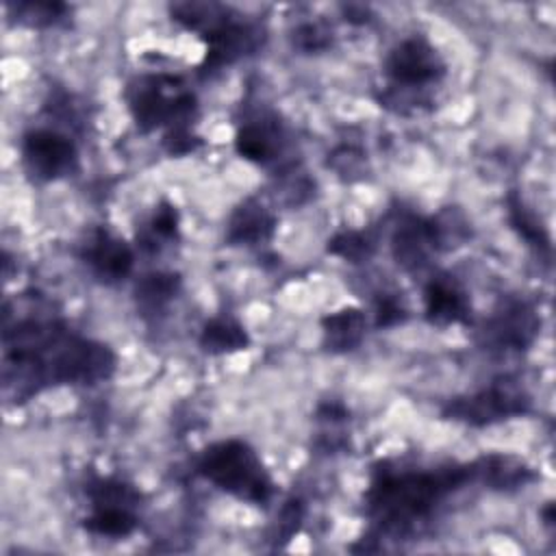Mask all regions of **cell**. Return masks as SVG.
I'll return each instance as SVG.
<instances>
[{
    "label": "cell",
    "instance_id": "1",
    "mask_svg": "<svg viewBox=\"0 0 556 556\" xmlns=\"http://www.w3.org/2000/svg\"><path fill=\"white\" fill-rule=\"evenodd\" d=\"M4 374L37 393L48 384H96L115 371V354L106 343L78 337L61 321L24 319L4 332Z\"/></svg>",
    "mask_w": 556,
    "mask_h": 556
},
{
    "label": "cell",
    "instance_id": "2",
    "mask_svg": "<svg viewBox=\"0 0 556 556\" xmlns=\"http://www.w3.org/2000/svg\"><path fill=\"white\" fill-rule=\"evenodd\" d=\"M473 478V463L439 471L397 469L380 463L365 493L367 513L382 528L400 530L426 519L447 493Z\"/></svg>",
    "mask_w": 556,
    "mask_h": 556
},
{
    "label": "cell",
    "instance_id": "3",
    "mask_svg": "<svg viewBox=\"0 0 556 556\" xmlns=\"http://www.w3.org/2000/svg\"><path fill=\"white\" fill-rule=\"evenodd\" d=\"M195 469L213 486L241 502L267 504L274 495V482L265 465L245 441L226 439L208 445Z\"/></svg>",
    "mask_w": 556,
    "mask_h": 556
},
{
    "label": "cell",
    "instance_id": "4",
    "mask_svg": "<svg viewBox=\"0 0 556 556\" xmlns=\"http://www.w3.org/2000/svg\"><path fill=\"white\" fill-rule=\"evenodd\" d=\"M126 102L132 122L141 132H152L156 128H189L198 111L195 96L180 78L169 74L137 76L126 87Z\"/></svg>",
    "mask_w": 556,
    "mask_h": 556
},
{
    "label": "cell",
    "instance_id": "5",
    "mask_svg": "<svg viewBox=\"0 0 556 556\" xmlns=\"http://www.w3.org/2000/svg\"><path fill=\"white\" fill-rule=\"evenodd\" d=\"M528 406L530 397L523 391V387L506 378L471 395L450 400L443 408V417L482 428L510 417H519L528 410Z\"/></svg>",
    "mask_w": 556,
    "mask_h": 556
},
{
    "label": "cell",
    "instance_id": "6",
    "mask_svg": "<svg viewBox=\"0 0 556 556\" xmlns=\"http://www.w3.org/2000/svg\"><path fill=\"white\" fill-rule=\"evenodd\" d=\"M200 33L206 41L202 72H208V74L252 54L261 43L258 26L230 17L228 9L217 4H211L208 20L204 22Z\"/></svg>",
    "mask_w": 556,
    "mask_h": 556
},
{
    "label": "cell",
    "instance_id": "7",
    "mask_svg": "<svg viewBox=\"0 0 556 556\" xmlns=\"http://www.w3.org/2000/svg\"><path fill=\"white\" fill-rule=\"evenodd\" d=\"M384 76L391 91L426 89L445 76V61L437 48L421 35L402 39L384 59Z\"/></svg>",
    "mask_w": 556,
    "mask_h": 556
},
{
    "label": "cell",
    "instance_id": "8",
    "mask_svg": "<svg viewBox=\"0 0 556 556\" xmlns=\"http://www.w3.org/2000/svg\"><path fill=\"white\" fill-rule=\"evenodd\" d=\"M22 165L35 182H54L78 169V148L54 128H35L22 139Z\"/></svg>",
    "mask_w": 556,
    "mask_h": 556
},
{
    "label": "cell",
    "instance_id": "9",
    "mask_svg": "<svg viewBox=\"0 0 556 556\" xmlns=\"http://www.w3.org/2000/svg\"><path fill=\"white\" fill-rule=\"evenodd\" d=\"M445 235L437 219L404 215L391 237V252L397 265L408 271L421 269L443 248Z\"/></svg>",
    "mask_w": 556,
    "mask_h": 556
},
{
    "label": "cell",
    "instance_id": "10",
    "mask_svg": "<svg viewBox=\"0 0 556 556\" xmlns=\"http://www.w3.org/2000/svg\"><path fill=\"white\" fill-rule=\"evenodd\" d=\"M80 261L100 282L115 285L132 271L135 252L126 239L106 228H96L80 245Z\"/></svg>",
    "mask_w": 556,
    "mask_h": 556
},
{
    "label": "cell",
    "instance_id": "11",
    "mask_svg": "<svg viewBox=\"0 0 556 556\" xmlns=\"http://www.w3.org/2000/svg\"><path fill=\"white\" fill-rule=\"evenodd\" d=\"M424 311L432 326H452L469 321L467 291L454 276H432L424 289Z\"/></svg>",
    "mask_w": 556,
    "mask_h": 556
},
{
    "label": "cell",
    "instance_id": "12",
    "mask_svg": "<svg viewBox=\"0 0 556 556\" xmlns=\"http://www.w3.org/2000/svg\"><path fill=\"white\" fill-rule=\"evenodd\" d=\"M285 148V130L271 115H261L243 122L235 135V150L241 159L256 165L278 161Z\"/></svg>",
    "mask_w": 556,
    "mask_h": 556
},
{
    "label": "cell",
    "instance_id": "13",
    "mask_svg": "<svg viewBox=\"0 0 556 556\" xmlns=\"http://www.w3.org/2000/svg\"><path fill=\"white\" fill-rule=\"evenodd\" d=\"M539 321L526 302H508L486 324L489 343L500 350H521L532 343Z\"/></svg>",
    "mask_w": 556,
    "mask_h": 556
},
{
    "label": "cell",
    "instance_id": "14",
    "mask_svg": "<svg viewBox=\"0 0 556 556\" xmlns=\"http://www.w3.org/2000/svg\"><path fill=\"white\" fill-rule=\"evenodd\" d=\"M276 217L258 200H243L230 215L226 226V241L230 245H258L274 237Z\"/></svg>",
    "mask_w": 556,
    "mask_h": 556
},
{
    "label": "cell",
    "instance_id": "15",
    "mask_svg": "<svg viewBox=\"0 0 556 556\" xmlns=\"http://www.w3.org/2000/svg\"><path fill=\"white\" fill-rule=\"evenodd\" d=\"M367 317L358 306H343L321 319L324 345L334 354H345L358 348L365 337Z\"/></svg>",
    "mask_w": 556,
    "mask_h": 556
},
{
    "label": "cell",
    "instance_id": "16",
    "mask_svg": "<svg viewBox=\"0 0 556 556\" xmlns=\"http://www.w3.org/2000/svg\"><path fill=\"white\" fill-rule=\"evenodd\" d=\"M180 291V276L172 271L146 274L135 287V304L143 317L163 315Z\"/></svg>",
    "mask_w": 556,
    "mask_h": 556
},
{
    "label": "cell",
    "instance_id": "17",
    "mask_svg": "<svg viewBox=\"0 0 556 556\" xmlns=\"http://www.w3.org/2000/svg\"><path fill=\"white\" fill-rule=\"evenodd\" d=\"M473 476L491 489H519L532 480L530 469L515 456H486L473 463Z\"/></svg>",
    "mask_w": 556,
    "mask_h": 556
},
{
    "label": "cell",
    "instance_id": "18",
    "mask_svg": "<svg viewBox=\"0 0 556 556\" xmlns=\"http://www.w3.org/2000/svg\"><path fill=\"white\" fill-rule=\"evenodd\" d=\"M198 345L206 354L222 356V354L245 350L250 345V337L245 328L232 317H213L202 326Z\"/></svg>",
    "mask_w": 556,
    "mask_h": 556
},
{
    "label": "cell",
    "instance_id": "19",
    "mask_svg": "<svg viewBox=\"0 0 556 556\" xmlns=\"http://www.w3.org/2000/svg\"><path fill=\"white\" fill-rule=\"evenodd\" d=\"M139 526V517L135 508H122V506H104V508H91L89 517H85L83 528L89 534L106 536V539H126L130 536Z\"/></svg>",
    "mask_w": 556,
    "mask_h": 556
},
{
    "label": "cell",
    "instance_id": "20",
    "mask_svg": "<svg viewBox=\"0 0 556 556\" xmlns=\"http://www.w3.org/2000/svg\"><path fill=\"white\" fill-rule=\"evenodd\" d=\"M85 493L89 497L91 508H104V506H122V508H135L141 502V493L117 478H93L87 486Z\"/></svg>",
    "mask_w": 556,
    "mask_h": 556
},
{
    "label": "cell",
    "instance_id": "21",
    "mask_svg": "<svg viewBox=\"0 0 556 556\" xmlns=\"http://www.w3.org/2000/svg\"><path fill=\"white\" fill-rule=\"evenodd\" d=\"M328 252L348 263H363L376 252V241L365 230H339L328 239Z\"/></svg>",
    "mask_w": 556,
    "mask_h": 556
},
{
    "label": "cell",
    "instance_id": "22",
    "mask_svg": "<svg viewBox=\"0 0 556 556\" xmlns=\"http://www.w3.org/2000/svg\"><path fill=\"white\" fill-rule=\"evenodd\" d=\"M11 9L15 11L17 22L33 28H41L59 22L67 7L61 2H17L11 4Z\"/></svg>",
    "mask_w": 556,
    "mask_h": 556
},
{
    "label": "cell",
    "instance_id": "23",
    "mask_svg": "<svg viewBox=\"0 0 556 556\" xmlns=\"http://www.w3.org/2000/svg\"><path fill=\"white\" fill-rule=\"evenodd\" d=\"M178 228H180V215L176 211V206L167 200H163L148 224V235L146 241L154 243V241H174L178 239ZM156 245V243H154Z\"/></svg>",
    "mask_w": 556,
    "mask_h": 556
},
{
    "label": "cell",
    "instance_id": "24",
    "mask_svg": "<svg viewBox=\"0 0 556 556\" xmlns=\"http://www.w3.org/2000/svg\"><path fill=\"white\" fill-rule=\"evenodd\" d=\"M510 213H513V224H515V228L521 232V237H523L530 245H536V248L543 245L545 250H549V239H547V235L543 232L541 226H536V222H534L532 215L523 208L521 202H515V204L510 206Z\"/></svg>",
    "mask_w": 556,
    "mask_h": 556
},
{
    "label": "cell",
    "instance_id": "25",
    "mask_svg": "<svg viewBox=\"0 0 556 556\" xmlns=\"http://www.w3.org/2000/svg\"><path fill=\"white\" fill-rule=\"evenodd\" d=\"M406 319V308L402 306V302L391 295V293H382L376 300V326L378 328H391L395 324H402Z\"/></svg>",
    "mask_w": 556,
    "mask_h": 556
},
{
    "label": "cell",
    "instance_id": "26",
    "mask_svg": "<svg viewBox=\"0 0 556 556\" xmlns=\"http://www.w3.org/2000/svg\"><path fill=\"white\" fill-rule=\"evenodd\" d=\"M293 41H295V46L300 50H306V52L324 50L330 43L328 33L319 24H302V26H298L295 35H293Z\"/></svg>",
    "mask_w": 556,
    "mask_h": 556
}]
</instances>
